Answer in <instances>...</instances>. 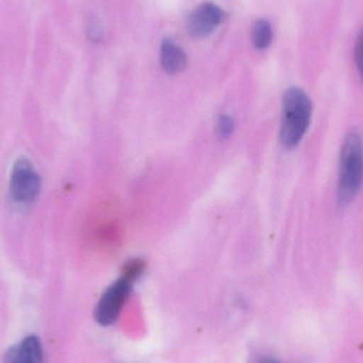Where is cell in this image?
I'll return each instance as SVG.
<instances>
[{
    "mask_svg": "<svg viewBox=\"0 0 363 363\" xmlns=\"http://www.w3.org/2000/svg\"><path fill=\"white\" fill-rule=\"evenodd\" d=\"M363 183V140L358 131H351L345 138L340 155L337 200L340 206L353 202Z\"/></svg>",
    "mask_w": 363,
    "mask_h": 363,
    "instance_id": "1",
    "label": "cell"
},
{
    "mask_svg": "<svg viewBox=\"0 0 363 363\" xmlns=\"http://www.w3.org/2000/svg\"><path fill=\"white\" fill-rule=\"evenodd\" d=\"M313 104L307 94L298 87L286 91L283 98L281 142L288 149L300 144L311 125Z\"/></svg>",
    "mask_w": 363,
    "mask_h": 363,
    "instance_id": "2",
    "label": "cell"
},
{
    "mask_svg": "<svg viewBox=\"0 0 363 363\" xmlns=\"http://www.w3.org/2000/svg\"><path fill=\"white\" fill-rule=\"evenodd\" d=\"M40 176L34 166L27 157H19L11 172L9 191L15 204L29 206L38 200L40 196Z\"/></svg>",
    "mask_w": 363,
    "mask_h": 363,
    "instance_id": "3",
    "label": "cell"
},
{
    "mask_svg": "<svg viewBox=\"0 0 363 363\" xmlns=\"http://www.w3.org/2000/svg\"><path fill=\"white\" fill-rule=\"evenodd\" d=\"M135 283L133 279L121 274L104 290L94 313L98 324L108 326L117 321Z\"/></svg>",
    "mask_w": 363,
    "mask_h": 363,
    "instance_id": "4",
    "label": "cell"
},
{
    "mask_svg": "<svg viewBox=\"0 0 363 363\" xmlns=\"http://www.w3.org/2000/svg\"><path fill=\"white\" fill-rule=\"evenodd\" d=\"M225 18V13L211 2L201 4L188 16L187 29L196 38L209 35Z\"/></svg>",
    "mask_w": 363,
    "mask_h": 363,
    "instance_id": "5",
    "label": "cell"
},
{
    "mask_svg": "<svg viewBox=\"0 0 363 363\" xmlns=\"http://www.w3.org/2000/svg\"><path fill=\"white\" fill-rule=\"evenodd\" d=\"M43 349L40 339L29 336L18 345L9 349L4 355V363H40Z\"/></svg>",
    "mask_w": 363,
    "mask_h": 363,
    "instance_id": "6",
    "label": "cell"
},
{
    "mask_svg": "<svg viewBox=\"0 0 363 363\" xmlns=\"http://www.w3.org/2000/svg\"><path fill=\"white\" fill-rule=\"evenodd\" d=\"M161 63L167 74H176L185 69L187 57L178 45L172 40H165L161 47Z\"/></svg>",
    "mask_w": 363,
    "mask_h": 363,
    "instance_id": "7",
    "label": "cell"
},
{
    "mask_svg": "<svg viewBox=\"0 0 363 363\" xmlns=\"http://www.w3.org/2000/svg\"><path fill=\"white\" fill-rule=\"evenodd\" d=\"M273 31L270 23L260 19L252 28V43L257 49H266L272 42Z\"/></svg>",
    "mask_w": 363,
    "mask_h": 363,
    "instance_id": "8",
    "label": "cell"
},
{
    "mask_svg": "<svg viewBox=\"0 0 363 363\" xmlns=\"http://www.w3.org/2000/svg\"><path fill=\"white\" fill-rule=\"evenodd\" d=\"M234 132V121L230 115L222 114L218 117L217 134L221 140L230 138Z\"/></svg>",
    "mask_w": 363,
    "mask_h": 363,
    "instance_id": "9",
    "label": "cell"
},
{
    "mask_svg": "<svg viewBox=\"0 0 363 363\" xmlns=\"http://www.w3.org/2000/svg\"><path fill=\"white\" fill-rule=\"evenodd\" d=\"M355 61L358 72L363 81V29L360 31L357 40H356Z\"/></svg>",
    "mask_w": 363,
    "mask_h": 363,
    "instance_id": "10",
    "label": "cell"
},
{
    "mask_svg": "<svg viewBox=\"0 0 363 363\" xmlns=\"http://www.w3.org/2000/svg\"><path fill=\"white\" fill-rule=\"evenodd\" d=\"M258 363H281L279 362V360L275 359V358L273 357H264L262 358V359L259 360V362Z\"/></svg>",
    "mask_w": 363,
    "mask_h": 363,
    "instance_id": "11",
    "label": "cell"
}]
</instances>
